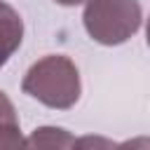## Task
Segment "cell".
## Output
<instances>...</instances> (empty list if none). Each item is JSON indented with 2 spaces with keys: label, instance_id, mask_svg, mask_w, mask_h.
Instances as JSON below:
<instances>
[{
  "label": "cell",
  "instance_id": "6",
  "mask_svg": "<svg viewBox=\"0 0 150 150\" xmlns=\"http://www.w3.org/2000/svg\"><path fill=\"white\" fill-rule=\"evenodd\" d=\"M56 5H63V7H75V5H82L87 0H54Z\"/></svg>",
  "mask_w": 150,
  "mask_h": 150
},
{
  "label": "cell",
  "instance_id": "4",
  "mask_svg": "<svg viewBox=\"0 0 150 150\" xmlns=\"http://www.w3.org/2000/svg\"><path fill=\"white\" fill-rule=\"evenodd\" d=\"M21 122L16 115L14 103L7 98V94L0 89V150L2 148H21Z\"/></svg>",
  "mask_w": 150,
  "mask_h": 150
},
{
  "label": "cell",
  "instance_id": "1",
  "mask_svg": "<svg viewBox=\"0 0 150 150\" xmlns=\"http://www.w3.org/2000/svg\"><path fill=\"white\" fill-rule=\"evenodd\" d=\"M21 91L47 108L70 110L82 94L80 70L66 54H47L26 70Z\"/></svg>",
  "mask_w": 150,
  "mask_h": 150
},
{
  "label": "cell",
  "instance_id": "3",
  "mask_svg": "<svg viewBox=\"0 0 150 150\" xmlns=\"http://www.w3.org/2000/svg\"><path fill=\"white\" fill-rule=\"evenodd\" d=\"M23 42V19L5 0H0V70Z\"/></svg>",
  "mask_w": 150,
  "mask_h": 150
},
{
  "label": "cell",
  "instance_id": "5",
  "mask_svg": "<svg viewBox=\"0 0 150 150\" xmlns=\"http://www.w3.org/2000/svg\"><path fill=\"white\" fill-rule=\"evenodd\" d=\"M23 145L28 148H70L75 145V138L59 127H40L28 138H23Z\"/></svg>",
  "mask_w": 150,
  "mask_h": 150
},
{
  "label": "cell",
  "instance_id": "2",
  "mask_svg": "<svg viewBox=\"0 0 150 150\" xmlns=\"http://www.w3.org/2000/svg\"><path fill=\"white\" fill-rule=\"evenodd\" d=\"M82 23L94 42L115 47L138 33L143 9L138 0H87Z\"/></svg>",
  "mask_w": 150,
  "mask_h": 150
}]
</instances>
